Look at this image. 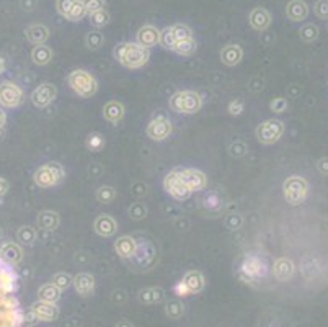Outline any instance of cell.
<instances>
[{"label": "cell", "instance_id": "f5cc1de1", "mask_svg": "<svg viewBox=\"0 0 328 327\" xmlns=\"http://www.w3.org/2000/svg\"><path fill=\"white\" fill-rule=\"evenodd\" d=\"M7 190H9V182L5 178H0V197H4Z\"/></svg>", "mask_w": 328, "mask_h": 327}, {"label": "cell", "instance_id": "cb8c5ba5", "mask_svg": "<svg viewBox=\"0 0 328 327\" xmlns=\"http://www.w3.org/2000/svg\"><path fill=\"white\" fill-rule=\"evenodd\" d=\"M0 257L4 259V262H9L12 265H15V263H18L23 259V250L18 244L5 242V244L0 247Z\"/></svg>", "mask_w": 328, "mask_h": 327}, {"label": "cell", "instance_id": "4fadbf2b", "mask_svg": "<svg viewBox=\"0 0 328 327\" xmlns=\"http://www.w3.org/2000/svg\"><path fill=\"white\" fill-rule=\"evenodd\" d=\"M181 180L186 183V186L190 189V192H201L206 189L207 185V177L204 172H201L198 169H178Z\"/></svg>", "mask_w": 328, "mask_h": 327}, {"label": "cell", "instance_id": "4316f807", "mask_svg": "<svg viewBox=\"0 0 328 327\" xmlns=\"http://www.w3.org/2000/svg\"><path fill=\"white\" fill-rule=\"evenodd\" d=\"M38 226L39 229H44V231H56L59 227V214L56 211H49V210H44L38 214Z\"/></svg>", "mask_w": 328, "mask_h": 327}, {"label": "cell", "instance_id": "ac0fdd59", "mask_svg": "<svg viewBox=\"0 0 328 327\" xmlns=\"http://www.w3.org/2000/svg\"><path fill=\"white\" fill-rule=\"evenodd\" d=\"M248 22L256 31H264L271 25V15H269V12L266 9L256 7V9H253L252 12H250Z\"/></svg>", "mask_w": 328, "mask_h": 327}, {"label": "cell", "instance_id": "d590c367", "mask_svg": "<svg viewBox=\"0 0 328 327\" xmlns=\"http://www.w3.org/2000/svg\"><path fill=\"white\" fill-rule=\"evenodd\" d=\"M172 28V34H173V39H175V44L178 41H183V39H188V38H193V31L188 28L186 25H173L170 26Z\"/></svg>", "mask_w": 328, "mask_h": 327}, {"label": "cell", "instance_id": "6da1fadb", "mask_svg": "<svg viewBox=\"0 0 328 327\" xmlns=\"http://www.w3.org/2000/svg\"><path fill=\"white\" fill-rule=\"evenodd\" d=\"M235 272L242 282L255 285L261 282L268 273V265L260 254H243L235 263Z\"/></svg>", "mask_w": 328, "mask_h": 327}, {"label": "cell", "instance_id": "60d3db41", "mask_svg": "<svg viewBox=\"0 0 328 327\" xmlns=\"http://www.w3.org/2000/svg\"><path fill=\"white\" fill-rule=\"evenodd\" d=\"M224 222H226L227 229H230V231H237V229H240L243 226V216L239 213H230L226 216Z\"/></svg>", "mask_w": 328, "mask_h": 327}, {"label": "cell", "instance_id": "ba28073f", "mask_svg": "<svg viewBox=\"0 0 328 327\" xmlns=\"http://www.w3.org/2000/svg\"><path fill=\"white\" fill-rule=\"evenodd\" d=\"M163 189H165L167 193L170 195V197H173L178 201L188 200V198H190V195H191L190 189H188L186 183L181 180L178 169L172 170L170 173H167V177L163 178Z\"/></svg>", "mask_w": 328, "mask_h": 327}, {"label": "cell", "instance_id": "5b68a950", "mask_svg": "<svg viewBox=\"0 0 328 327\" xmlns=\"http://www.w3.org/2000/svg\"><path fill=\"white\" fill-rule=\"evenodd\" d=\"M64 177H66V170L59 162H47L34 172L33 180L41 189H51V186L61 183Z\"/></svg>", "mask_w": 328, "mask_h": 327}, {"label": "cell", "instance_id": "7a4b0ae2", "mask_svg": "<svg viewBox=\"0 0 328 327\" xmlns=\"http://www.w3.org/2000/svg\"><path fill=\"white\" fill-rule=\"evenodd\" d=\"M115 58L126 69H141L149 62L150 53L139 43H121L115 48Z\"/></svg>", "mask_w": 328, "mask_h": 327}, {"label": "cell", "instance_id": "83f0119b", "mask_svg": "<svg viewBox=\"0 0 328 327\" xmlns=\"http://www.w3.org/2000/svg\"><path fill=\"white\" fill-rule=\"evenodd\" d=\"M183 283L186 285V288L190 290V293H199L204 288V276L198 270H190L183 276Z\"/></svg>", "mask_w": 328, "mask_h": 327}, {"label": "cell", "instance_id": "f6af8a7d", "mask_svg": "<svg viewBox=\"0 0 328 327\" xmlns=\"http://www.w3.org/2000/svg\"><path fill=\"white\" fill-rule=\"evenodd\" d=\"M229 152H230V156L232 157H243L248 152V148H247V144L243 143V141H235L229 146Z\"/></svg>", "mask_w": 328, "mask_h": 327}, {"label": "cell", "instance_id": "6f0895ef", "mask_svg": "<svg viewBox=\"0 0 328 327\" xmlns=\"http://www.w3.org/2000/svg\"><path fill=\"white\" fill-rule=\"evenodd\" d=\"M0 239H2V229H0Z\"/></svg>", "mask_w": 328, "mask_h": 327}, {"label": "cell", "instance_id": "7402d4cb", "mask_svg": "<svg viewBox=\"0 0 328 327\" xmlns=\"http://www.w3.org/2000/svg\"><path fill=\"white\" fill-rule=\"evenodd\" d=\"M294 273V263H292L289 259H286V257H281V259H278L273 265V275L276 280L279 282H286L289 280Z\"/></svg>", "mask_w": 328, "mask_h": 327}, {"label": "cell", "instance_id": "e575fe53", "mask_svg": "<svg viewBox=\"0 0 328 327\" xmlns=\"http://www.w3.org/2000/svg\"><path fill=\"white\" fill-rule=\"evenodd\" d=\"M85 43L88 46V50H100V48L103 46L104 43V36H103V33H100L98 30H93V31H90L87 34V38H85Z\"/></svg>", "mask_w": 328, "mask_h": 327}, {"label": "cell", "instance_id": "52a82bcc", "mask_svg": "<svg viewBox=\"0 0 328 327\" xmlns=\"http://www.w3.org/2000/svg\"><path fill=\"white\" fill-rule=\"evenodd\" d=\"M284 133V124L281 120H271L263 121L261 124H258L256 128V137L261 144H275L279 137Z\"/></svg>", "mask_w": 328, "mask_h": 327}, {"label": "cell", "instance_id": "db71d44e", "mask_svg": "<svg viewBox=\"0 0 328 327\" xmlns=\"http://www.w3.org/2000/svg\"><path fill=\"white\" fill-rule=\"evenodd\" d=\"M5 121H7V115L4 110H0V129L5 126Z\"/></svg>", "mask_w": 328, "mask_h": 327}, {"label": "cell", "instance_id": "11a10c76", "mask_svg": "<svg viewBox=\"0 0 328 327\" xmlns=\"http://www.w3.org/2000/svg\"><path fill=\"white\" fill-rule=\"evenodd\" d=\"M116 327H132V324L131 322H128V321H121V322H118V325Z\"/></svg>", "mask_w": 328, "mask_h": 327}, {"label": "cell", "instance_id": "9f6ffc18", "mask_svg": "<svg viewBox=\"0 0 328 327\" xmlns=\"http://www.w3.org/2000/svg\"><path fill=\"white\" fill-rule=\"evenodd\" d=\"M4 71H5V64H4V59L0 58V74H4Z\"/></svg>", "mask_w": 328, "mask_h": 327}, {"label": "cell", "instance_id": "681fc988", "mask_svg": "<svg viewBox=\"0 0 328 327\" xmlns=\"http://www.w3.org/2000/svg\"><path fill=\"white\" fill-rule=\"evenodd\" d=\"M286 107H288V102H286L284 99H275L273 102L269 103V108L276 111V113H283V111L286 110Z\"/></svg>", "mask_w": 328, "mask_h": 327}, {"label": "cell", "instance_id": "ee69618b", "mask_svg": "<svg viewBox=\"0 0 328 327\" xmlns=\"http://www.w3.org/2000/svg\"><path fill=\"white\" fill-rule=\"evenodd\" d=\"M301 38L304 41H313L317 36H318V28L315 25H312V23H307L301 28Z\"/></svg>", "mask_w": 328, "mask_h": 327}, {"label": "cell", "instance_id": "816d5d0a", "mask_svg": "<svg viewBox=\"0 0 328 327\" xmlns=\"http://www.w3.org/2000/svg\"><path fill=\"white\" fill-rule=\"evenodd\" d=\"M317 167H318V170L322 172V173H328V159H320Z\"/></svg>", "mask_w": 328, "mask_h": 327}, {"label": "cell", "instance_id": "4dcf8cb0", "mask_svg": "<svg viewBox=\"0 0 328 327\" xmlns=\"http://www.w3.org/2000/svg\"><path fill=\"white\" fill-rule=\"evenodd\" d=\"M163 300V291L160 288H145L139 293V301L144 304H155Z\"/></svg>", "mask_w": 328, "mask_h": 327}, {"label": "cell", "instance_id": "b9f144b4", "mask_svg": "<svg viewBox=\"0 0 328 327\" xmlns=\"http://www.w3.org/2000/svg\"><path fill=\"white\" fill-rule=\"evenodd\" d=\"M52 283L58 287L59 290H66L72 285V276L66 273V272H59L52 276Z\"/></svg>", "mask_w": 328, "mask_h": 327}, {"label": "cell", "instance_id": "8d00e7d4", "mask_svg": "<svg viewBox=\"0 0 328 327\" xmlns=\"http://www.w3.org/2000/svg\"><path fill=\"white\" fill-rule=\"evenodd\" d=\"M88 18H90V23L96 28H101V26L110 23V13L106 10H98V12H93V13H88Z\"/></svg>", "mask_w": 328, "mask_h": 327}, {"label": "cell", "instance_id": "603a6c76", "mask_svg": "<svg viewBox=\"0 0 328 327\" xmlns=\"http://www.w3.org/2000/svg\"><path fill=\"white\" fill-rule=\"evenodd\" d=\"M103 116H104V120H108L110 123L118 124L124 118V105L121 102H116V100L108 102L106 105L103 107Z\"/></svg>", "mask_w": 328, "mask_h": 327}, {"label": "cell", "instance_id": "30bf717a", "mask_svg": "<svg viewBox=\"0 0 328 327\" xmlns=\"http://www.w3.org/2000/svg\"><path fill=\"white\" fill-rule=\"evenodd\" d=\"M23 102V90L15 82L0 83V105L5 108H17Z\"/></svg>", "mask_w": 328, "mask_h": 327}, {"label": "cell", "instance_id": "74e56055", "mask_svg": "<svg viewBox=\"0 0 328 327\" xmlns=\"http://www.w3.org/2000/svg\"><path fill=\"white\" fill-rule=\"evenodd\" d=\"M158 44L162 46V48H165V50L173 51V48H175V39H173V34H172V28L170 26H167L165 30L160 31Z\"/></svg>", "mask_w": 328, "mask_h": 327}, {"label": "cell", "instance_id": "7dc6e473", "mask_svg": "<svg viewBox=\"0 0 328 327\" xmlns=\"http://www.w3.org/2000/svg\"><path fill=\"white\" fill-rule=\"evenodd\" d=\"M243 108H245V103H243L242 99H235V100H232V102L229 103V107H227L229 113L232 115V116H239V115H242Z\"/></svg>", "mask_w": 328, "mask_h": 327}, {"label": "cell", "instance_id": "c3c4849f", "mask_svg": "<svg viewBox=\"0 0 328 327\" xmlns=\"http://www.w3.org/2000/svg\"><path fill=\"white\" fill-rule=\"evenodd\" d=\"M315 13L323 20L328 18V0H318L315 4Z\"/></svg>", "mask_w": 328, "mask_h": 327}, {"label": "cell", "instance_id": "9a60e30c", "mask_svg": "<svg viewBox=\"0 0 328 327\" xmlns=\"http://www.w3.org/2000/svg\"><path fill=\"white\" fill-rule=\"evenodd\" d=\"M93 229L101 238H111L118 232V222L110 214H100L93 222Z\"/></svg>", "mask_w": 328, "mask_h": 327}, {"label": "cell", "instance_id": "9c48e42d", "mask_svg": "<svg viewBox=\"0 0 328 327\" xmlns=\"http://www.w3.org/2000/svg\"><path fill=\"white\" fill-rule=\"evenodd\" d=\"M56 9H58L59 15L69 22H80L82 18H85V15H88L82 0H58Z\"/></svg>", "mask_w": 328, "mask_h": 327}, {"label": "cell", "instance_id": "f546056e", "mask_svg": "<svg viewBox=\"0 0 328 327\" xmlns=\"http://www.w3.org/2000/svg\"><path fill=\"white\" fill-rule=\"evenodd\" d=\"M38 295L41 298V301H47V303H58L61 298V290L56 287L54 283H46L39 288Z\"/></svg>", "mask_w": 328, "mask_h": 327}, {"label": "cell", "instance_id": "d4e9b609", "mask_svg": "<svg viewBox=\"0 0 328 327\" xmlns=\"http://www.w3.org/2000/svg\"><path fill=\"white\" fill-rule=\"evenodd\" d=\"M26 38H28V41H31L33 44H44L46 41H47V38H49V30L44 26V25H39V23H36V25H30L26 28Z\"/></svg>", "mask_w": 328, "mask_h": 327}, {"label": "cell", "instance_id": "ffe728a7", "mask_svg": "<svg viewBox=\"0 0 328 327\" xmlns=\"http://www.w3.org/2000/svg\"><path fill=\"white\" fill-rule=\"evenodd\" d=\"M158 39H160V31L152 25H145L137 31V43L144 48H147V50L152 46H157Z\"/></svg>", "mask_w": 328, "mask_h": 327}, {"label": "cell", "instance_id": "8992f818", "mask_svg": "<svg viewBox=\"0 0 328 327\" xmlns=\"http://www.w3.org/2000/svg\"><path fill=\"white\" fill-rule=\"evenodd\" d=\"M284 190V198L288 200L289 205H299L302 203L309 192V185L307 182L299 175H292L284 182L283 185Z\"/></svg>", "mask_w": 328, "mask_h": 327}, {"label": "cell", "instance_id": "f1b7e54d", "mask_svg": "<svg viewBox=\"0 0 328 327\" xmlns=\"http://www.w3.org/2000/svg\"><path fill=\"white\" fill-rule=\"evenodd\" d=\"M31 59H33L34 64H38V66L49 64L51 59H52V50L49 46H44V44L34 46L33 51H31Z\"/></svg>", "mask_w": 328, "mask_h": 327}, {"label": "cell", "instance_id": "f907efd6", "mask_svg": "<svg viewBox=\"0 0 328 327\" xmlns=\"http://www.w3.org/2000/svg\"><path fill=\"white\" fill-rule=\"evenodd\" d=\"M175 291H177V295H180V296H186V295H191L190 293V290L186 288V285L183 283V282H180L177 287H175Z\"/></svg>", "mask_w": 328, "mask_h": 327}, {"label": "cell", "instance_id": "5bb4252c", "mask_svg": "<svg viewBox=\"0 0 328 327\" xmlns=\"http://www.w3.org/2000/svg\"><path fill=\"white\" fill-rule=\"evenodd\" d=\"M31 311L36 314L38 321H44V322L56 321L59 316V308L56 306V303H47V301L34 303L31 306Z\"/></svg>", "mask_w": 328, "mask_h": 327}, {"label": "cell", "instance_id": "3957f363", "mask_svg": "<svg viewBox=\"0 0 328 327\" xmlns=\"http://www.w3.org/2000/svg\"><path fill=\"white\" fill-rule=\"evenodd\" d=\"M67 83L82 99H90L98 90V82H96V79L90 72L83 71V69H75V71L69 74Z\"/></svg>", "mask_w": 328, "mask_h": 327}, {"label": "cell", "instance_id": "2e32d148", "mask_svg": "<svg viewBox=\"0 0 328 327\" xmlns=\"http://www.w3.org/2000/svg\"><path fill=\"white\" fill-rule=\"evenodd\" d=\"M115 250L121 259H132L136 255L137 242L131 236H121L120 239L115 242Z\"/></svg>", "mask_w": 328, "mask_h": 327}, {"label": "cell", "instance_id": "bcb514c9", "mask_svg": "<svg viewBox=\"0 0 328 327\" xmlns=\"http://www.w3.org/2000/svg\"><path fill=\"white\" fill-rule=\"evenodd\" d=\"M82 2H83V5H85L87 13L104 10V7H106V2H104V0H82Z\"/></svg>", "mask_w": 328, "mask_h": 327}, {"label": "cell", "instance_id": "484cf974", "mask_svg": "<svg viewBox=\"0 0 328 327\" xmlns=\"http://www.w3.org/2000/svg\"><path fill=\"white\" fill-rule=\"evenodd\" d=\"M307 13H309V7L302 0H292L286 7V15L292 22H301V20L307 17Z\"/></svg>", "mask_w": 328, "mask_h": 327}, {"label": "cell", "instance_id": "277c9868", "mask_svg": "<svg viewBox=\"0 0 328 327\" xmlns=\"http://www.w3.org/2000/svg\"><path fill=\"white\" fill-rule=\"evenodd\" d=\"M202 107L201 95L193 92V90H181L170 97V108L177 113L183 115H193L198 113Z\"/></svg>", "mask_w": 328, "mask_h": 327}, {"label": "cell", "instance_id": "1f68e13d", "mask_svg": "<svg viewBox=\"0 0 328 327\" xmlns=\"http://www.w3.org/2000/svg\"><path fill=\"white\" fill-rule=\"evenodd\" d=\"M196 50H198V44H196V41H194V38H188L183 41H178L175 48H173V53H177L180 56H191L196 53Z\"/></svg>", "mask_w": 328, "mask_h": 327}, {"label": "cell", "instance_id": "e0dca14e", "mask_svg": "<svg viewBox=\"0 0 328 327\" xmlns=\"http://www.w3.org/2000/svg\"><path fill=\"white\" fill-rule=\"evenodd\" d=\"M72 285L80 296H90L95 290V278L90 273H79L72 278Z\"/></svg>", "mask_w": 328, "mask_h": 327}, {"label": "cell", "instance_id": "f35d334b", "mask_svg": "<svg viewBox=\"0 0 328 327\" xmlns=\"http://www.w3.org/2000/svg\"><path fill=\"white\" fill-rule=\"evenodd\" d=\"M165 312H167V316H170L172 319H178V317L183 316V312H185V306L181 304L180 301L173 300V301H170V303H167Z\"/></svg>", "mask_w": 328, "mask_h": 327}, {"label": "cell", "instance_id": "d6986e66", "mask_svg": "<svg viewBox=\"0 0 328 327\" xmlns=\"http://www.w3.org/2000/svg\"><path fill=\"white\" fill-rule=\"evenodd\" d=\"M201 206L209 214H219L224 210V200L217 192H207L201 200Z\"/></svg>", "mask_w": 328, "mask_h": 327}, {"label": "cell", "instance_id": "44dd1931", "mask_svg": "<svg viewBox=\"0 0 328 327\" xmlns=\"http://www.w3.org/2000/svg\"><path fill=\"white\" fill-rule=\"evenodd\" d=\"M243 59V50L239 44H227L222 48L221 51V61L224 62L226 66L234 67Z\"/></svg>", "mask_w": 328, "mask_h": 327}, {"label": "cell", "instance_id": "7c38bea8", "mask_svg": "<svg viewBox=\"0 0 328 327\" xmlns=\"http://www.w3.org/2000/svg\"><path fill=\"white\" fill-rule=\"evenodd\" d=\"M56 95H58V88H56V85H52V83H49V82H46V83H41L39 87H36L33 90L31 102H33L34 107L46 108L56 100Z\"/></svg>", "mask_w": 328, "mask_h": 327}, {"label": "cell", "instance_id": "7bdbcfd3", "mask_svg": "<svg viewBox=\"0 0 328 327\" xmlns=\"http://www.w3.org/2000/svg\"><path fill=\"white\" fill-rule=\"evenodd\" d=\"M104 146V137L100 133H92L87 137V148L90 151H100Z\"/></svg>", "mask_w": 328, "mask_h": 327}, {"label": "cell", "instance_id": "8fae6325", "mask_svg": "<svg viewBox=\"0 0 328 327\" xmlns=\"http://www.w3.org/2000/svg\"><path fill=\"white\" fill-rule=\"evenodd\" d=\"M172 121L167 116H157L147 124V136L152 141H165L172 134Z\"/></svg>", "mask_w": 328, "mask_h": 327}, {"label": "cell", "instance_id": "ab89813d", "mask_svg": "<svg viewBox=\"0 0 328 327\" xmlns=\"http://www.w3.org/2000/svg\"><path fill=\"white\" fill-rule=\"evenodd\" d=\"M129 216L136 221H141L147 216V208H145V205L141 203V201H136V203H132L129 206Z\"/></svg>", "mask_w": 328, "mask_h": 327}, {"label": "cell", "instance_id": "d6a6232c", "mask_svg": "<svg viewBox=\"0 0 328 327\" xmlns=\"http://www.w3.org/2000/svg\"><path fill=\"white\" fill-rule=\"evenodd\" d=\"M17 238H18V241H20V242H22V244L31 246L33 242L36 241V238H38V232H36V229H34L33 226H22V227L18 229Z\"/></svg>", "mask_w": 328, "mask_h": 327}, {"label": "cell", "instance_id": "836d02e7", "mask_svg": "<svg viewBox=\"0 0 328 327\" xmlns=\"http://www.w3.org/2000/svg\"><path fill=\"white\" fill-rule=\"evenodd\" d=\"M115 198H116V190L113 189V186L103 185L96 190V200H98L100 203L110 205L111 201H115Z\"/></svg>", "mask_w": 328, "mask_h": 327}]
</instances>
